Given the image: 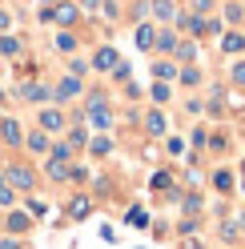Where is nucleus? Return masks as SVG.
Segmentation results:
<instances>
[{
  "label": "nucleus",
  "mask_w": 245,
  "mask_h": 249,
  "mask_svg": "<svg viewBox=\"0 0 245 249\" xmlns=\"http://www.w3.org/2000/svg\"><path fill=\"white\" fill-rule=\"evenodd\" d=\"M0 173H4V181H8L17 193H33V189H36V173H33V165H28V161H8Z\"/></svg>",
  "instance_id": "f257e3e1"
},
{
  "label": "nucleus",
  "mask_w": 245,
  "mask_h": 249,
  "mask_svg": "<svg viewBox=\"0 0 245 249\" xmlns=\"http://www.w3.org/2000/svg\"><path fill=\"white\" fill-rule=\"evenodd\" d=\"M36 129H44V133H65L69 129V117L65 113H60V105H44L40 108V113H36Z\"/></svg>",
  "instance_id": "f03ea898"
},
{
  "label": "nucleus",
  "mask_w": 245,
  "mask_h": 249,
  "mask_svg": "<svg viewBox=\"0 0 245 249\" xmlns=\"http://www.w3.org/2000/svg\"><path fill=\"white\" fill-rule=\"evenodd\" d=\"M0 145L24 149V124H20L17 117H8V113H0Z\"/></svg>",
  "instance_id": "7ed1b4c3"
},
{
  "label": "nucleus",
  "mask_w": 245,
  "mask_h": 249,
  "mask_svg": "<svg viewBox=\"0 0 245 249\" xmlns=\"http://www.w3.org/2000/svg\"><path fill=\"white\" fill-rule=\"evenodd\" d=\"M17 97L24 105H44V101H52V85H44V81H20L17 85Z\"/></svg>",
  "instance_id": "20e7f679"
},
{
  "label": "nucleus",
  "mask_w": 245,
  "mask_h": 249,
  "mask_svg": "<svg viewBox=\"0 0 245 249\" xmlns=\"http://www.w3.org/2000/svg\"><path fill=\"white\" fill-rule=\"evenodd\" d=\"M81 92H85V81H81V76H69V72H65V76L52 85V101H56V105H65V101H76Z\"/></svg>",
  "instance_id": "39448f33"
},
{
  "label": "nucleus",
  "mask_w": 245,
  "mask_h": 249,
  "mask_svg": "<svg viewBox=\"0 0 245 249\" xmlns=\"http://www.w3.org/2000/svg\"><path fill=\"white\" fill-rule=\"evenodd\" d=\"M28 229H33V217H28L24 209H8L4 213V233L8 237H24Z\"/></svg>",
  "instance_id": "423d86ee"
},
{
  "label": "nucleus",
  "mask_w": 245,
  "mask_h": 249,
  "mask_svg": "<svg viewBox=\"0 0 245 249\" xmlns=\"http://www.w3.org/2000/svg\"><path fill=\"white\" fill-rule=\"evenodd\" d=\"M117 65H121V56H117V49H109V44H101V49L93 53V60H88L93 72H117Z\"/></svg>",
  "instance_id": "0eeeda50"
},
{
  "label": "nucleus",
  "mask_w": 245,
  "mask_h": 249,
  "mask_svg": "<svg viewBox=\"0 0 245 249\" xmlns=\"http://www.w3.org/2000/svg\"><path fill=\"white\" fill-rule=\"evenodd\" d=\"M24 149L33 153V157H49V149H52V137L44 133V129H28V133H24Z\"/></svg>",
  "instance_id": "6e6552de"
},
{
  "label": "nucleus",
  "mask_w": 245,
  "mask_h": 249,
  "mask_svg": "<svg viewBox=\"0 0 245 249\" xmlns=\"http://www.w3.org/2000/svg\"><path fill=\"white\" fill-rule=\"evenodd\" d=\"M76 17H81V8H76L72 0H56V4H52V24L56 28H72Z\"/></svg>",
  "instance_id": "1a4fd4ad"
},
{
  "label": "nucleus",
  "mask_w": 245,
  "mask_h": 249,
  "mask_svg": "<svg viewBox=\"0 0 245 249\" xmlns=\"http://www.w3.org/2000/svg\"><path fill=\"white\" fill-rule=\"evenodd\" d=\"M24 53V36H17V33H0V56L4 60H17Z\"/></svg>",
  "instance_id": "9d476101"
},
{
  "label": "nucleus",
  "mask_w": 245,
  "mask_h": 249,
  "mask_svg": "<svg viewBox=\"0 0 245 249\" xmlns=\"http://www.w3.org/2000/svg\"><path fill=\"white\" fill-rule=\"evenodd\" d=\"M76 44H81V40H76V33H72V28H56V36H52V49H56L60 56L76 53Z\"/></svg>",
  "instance_id": "9b49d317"
},
{
  "label": "nucleus",
  "mask_w": 245,
  "mask_h": 249,
  "mask_svg": "<svg viewBox=\"0 0 245 249\" xmlns=\"http://www.w3.org/2000/svg\"><path fill=\"white\" fill-rule=\"evenodd\" d=\"M88 213H93V201H88L85 193H76V197L69 201V217H72V221H85Z\"/></svg>",
  "instance_id": "f8f14e48"
},
{
  "label": "nucleus",
  "mask_w": 245,
  "mask_h": 249,
  "mask_svg": "<svg viewBox=\"0 0 245 249\" xmlns=\"http://www.w3.org/2000/svg\"><path fill=\"white\" fill-rule=\"evenodd\" d=\"M69 169H72V165H65V161H52V157H44V177H49V181H69Z\"/></svg>",
  "instance_id": "ddd939ff"
},
{
  "label": "nucleus",
  "mask_w": 245,
  "mask_h": 249,
  "mask_svg": "<svg viewBox=\"0 0 245 249\" xmlns=\"http://www.w3.org/2000/svg\"><path fill=\"white\" fill-rule=\"evenodd\" d=\"M17 197H20V193L4 181V173H0V209H4V213H8V209H17Z\"/></svg>",
  "instance_id": "4468645a"
},
{
  "label": "nucleus",
  "mask_w": 245,
  "mask_h": 249,
  "mask_svg": "<svg viewBox=\"0 0 245 249\" xmlns=\"http://www.w3.org/2000/svg\"><path fill=\"white\" fill-rule=\"evenodd\" d=\"M49 157H52V161H65V165H69V161H72V145H69V141H52Z\"/></svg>",
  "instance_id": "2eb2a0df"
},
{
  "label": "nucleus",
  "mask_w": 245,
  "mask_h": 249,
  "mask_svg": "<svg viewBox=\"0 0 245 249\" xmlns=\"http://www.w3.org/2000/svg\"><path fill=\"white\" fill-rule=\"evenodd\" d=\"M157 44V33H153V24H141L137 28V49H153Z\"/></svg>",
  "instance_id": "dca6fc26"
},
{
  "label": "nucleus",
  "mask_w": 245,
  "mask_h": 249,
  "mask_svg": "<svg viewBox=\"0 0 245 249\" xmlns=\"http://www.w3.org/2000/svg\"><path fill=\"white\" fill-rule=\"evenodd\" d=\"M88 149H93V157H109V153H113V141H109V137H93Z\"/></svg>",
  "instance_id": "f3484780"
},
{
  "label": "nucleus",
  "mask_w": 245,
  "mask_h": 249,
  "mask_svg": "<svg viewBox=\"0 0 245 249\" xmlns=\"http://www.w3.org/2000/svg\"><path fill=\"white\" fill-rule=\"evenodd\" d=\"M65 141H69L72 149H85V145H88V133L81 129V124H76V129H69V137H65Z\"/></svg>",
  "instance_id": "a211bd4d"
},
{
  "label": "nucleus",
  "mask_w": 245,
  "mask_h": 249,
  "mask_svg": "<svg viewBox=\"0 0 245 249\" xmlns=\"http://www.w3.org/2000/svg\"><path fill=\"white\" fill-rule=\"evenodd\" d=\"M24 213H28V217H44V213H49V205H44L40 197H28V201H24Z\"/></svg>",
  "instance_id": "6ab92c4d"
},
{
  "label": "nucleus",
  "mask_w": 245,
  "mask_h": 249,
  "mask_svg": "<svg viewBox=\"0 0 245 249\" xmlns=\"http://www.w3.org/2000/svg\"><path fill=\"white\" fill-rule=\"evenodd\" d=\"M221 49H225V53H241V49H245V36H241V33H229V36L221 40Z\"/></svg>",
  "instance_id": "aec40b11"
},
{
  "label": "nucleus",
  "mask_w": 245,
  "mask_h": 249,
  "mask_svg": "<svg viewBox=\"0 0 245 249\" xmlns=\"http://www.w3.org/2000/svg\"><path fill=\"white\" fill-rule=\"evenodd\" d=\"M145 129H149L153 137H161V133H165V117H161V113H149V121H145Z\"/></svg>",
  "instance_id": "412c9836"
},
{
  "label": "nucleus",
  "mask_w": 245,
  "mask_h": 249,
  "mask_svg": "<svg viewBox=\"0 0 245 249\" xmlns=\"http://www.w3.org/2000/svg\"><path fill=\"white\" fill-rule=\"evenodd\" d=\"M157 49H161V53H173V49H177V36L169 33V28H165V33L157 36Z\"/></svg>",
  "instance_id": "4be33fe9"
},
{
  "label": "nucleus",
  "mask_w": 245,
  "mask_h": 249,
  "mask_svg": "<svg viewBox=\"0 0 245 249\" xmlns=\"http://www.w3.org/2000/svg\"><path fill=\"white\" fill-rule=\"evenodd\" d=\"M149 8H153V12H157V17H161V20H165V17H169V20H173V4H169V0H153V4H149Z\"/></svg>",
  "instance_id": "5701e85b"
},
{
  "label": "nucleus",
  "mask_w": 245,
  "mask_h": 249,
  "mask_svg": "<svg viewBox=\"0 0 245 249\" xmlns=\"http://www.w3.org/2000/svg\"><path fill=\"white\" fill-rule=\"evenodd\" d=\"M153 72H157L161 81H173V72H177V69H173V65H165V60H157V65H153Z\"/></svg>",
  "instance_id": "b1692460"
},
{
  "label": "nucleus",
  "mask_w": 245,
  "mask_h": 249,
  "mask_svg": "<svg viewBox=\"0 0 245 249\" xmlns=\"http://www.w3.org/2000/svg\"><path fill=\"white\" fill-rule=\"evenodd\" d=\"M213 185H217V189H221V193H229V189H233V177H229V173H225V169H221V173H217V177H213Z\"/></svg>",
  "instance_id": "393cba45"
},
{
  "label": "nucleus",
  "mask_w": 245,
  "mask_h": 249,
  "mask_svg": "<svg viewBox=\"0 0 245 249\" xmlns=\"http://www.w3.org/2000/svg\"><path fill=\"white\" fill-rule=\"evenodd\" d=\"M129 225H137V229L149 225V213H145V209H129Z\"/></svg>",
  "instance_id": "a878e982"
},
{
  "label": "nucleus",
  "mask_w": 245,
  "mask_h": 249,
  "mask_svg": "<svg viewBox=\"0 0 245 249\" xmlns=\"http://www.w3.org/2000/svg\"><path fill=\"white\" fill-rule=\"evenodd\" d=\"M85 72H88L85 60H69V76H85Z\"/></svg>",
  "instance_id": "bb28decb"
},
{
  "label": "nucleus",
  "mask_w": 245,
  "mask_h": 249,
  "mask_svg": "<svg viewBox=\"0 0 245 249\" xmlns=\"http://www.w3.org/2000/svg\"><path fill=\"white\" fill-rule=\"evenodd\" d=\"M0 249H24V237H0Z\"/></svg>",
  "instance_id": "cd10ccee"
},
{
  "label": "nucleus",
  "mask_w": 245,
  "mask_h": 249,
  "mask_svg": "<svg viewBox=\"0 0 245 249\" xmlns=\"http://www.w3.org/2000/svg\"><path fill=\"white\" fill-rule=\"evenodd\" d=\"M153 101H161V105H165V101H169V85H165V81H161L157 89H153Z\"/></svg>",
  "instance_id": "c85d7f7f"
},
{
  "label": "nucleus",
  "mask_w": 245,
  "mask_h": 249,
  "mask_svg": "<svg viewBox=\"0 0 245 249\" xmlns=\"http://www.w3.org/2000/svg\"><path fill=\"white\" fill-rule=\"evenodd\" d=\"M8 28H12V12L0 8V33H8Z\"/></svg>",
  "instance_id": "c756f323"
},
{
  "label": "nucleus",
  "mask_w": 245,
  "mask_h": 249,
  "mask_svg": "<svg viewBox=\"0 0 245 249\" xmlns=\"http://www.w3.org/2000/svg\"><path fill=\"white\" fill-rule=\"evenodd\" d=\"M225 17H229V20L237 24V20H241V4H229V8H225Z\"/></svg>",
  "instance_id": "7c9ffc66"
},
{
  "label": "nucleus",
  "mask_w": 245,
  "mask_h": 249,
  "mask_svg": "<svg viewBox=\"0 0 245 249\" xmlns=\"http://www.w3.org/2000/svg\"><path fill=\"white\" fill-rule=\"evenodd\" d=\"M233 76H237V85H245V65H237V69H233Z\"/></svg>",
  "instance_id": "2f4dec72"
},
{
  "label": "nucleus",
  "mask_w": 245,
  "mask_h": 249,
  "mask_svg": "<svg viewBox=\"0 0 245 249\" xmlns=\"http://www.w3.org/2000/svg\"><path fill=\"white\" fill-rule=\"evenodd\" d=\"M81 4H85L88 12H97V8H101V0H81Z\"/></svg>",
  "instance_id": "473e14b6"
},
{
  "label": "nucleus",
  "mask_w": 245,
  "mask_h": 249,
  "mask_svg": "<svg viewBox=\"0 0 245 249\" xmlns=\"http://www.w3.org/2000/svg\"><path fill=\"white\" fill-rule=\"evenodd\" d=\"M193 4H197V8H201V12H205V8H209V0H193Z\"/></svg>",
  "instance_id": "72a5a7b5"
},
{
  "label": "nucleus",
  "mask_w": 245,
  "mask_h": 249,
  "mask_svg": "<svg viewBox=\"0 0 245 249\" xmlns=\"http://www.w3.org/2000/svg\"><path fill=\"white\" fill-rule=\"evenodd\" d=\"M0 105H8V92H4V89H0Z\"/></svg>",
  "instance_id": "f704fd0d"
},
{
  "label": "nucleus",
  "mask_w": 245,
  "mask_h": 249,
  "mask_svg": "<svg viewBox=\"0 0 245 249\" xmlns=\"http://www.w3.org/2000/svg\"><path fill=\"white\" fill-rule=\"evenodd\" d=\"M0 233H4V213H0Z\"/></svg>",
  "instance_id": "c9c22d12"
},
{
  "label": "nucleus",
  "mask_w": 245,
  "mask_h": 249,
  "mask_svg": "<svg viewBox=\"0 0 245 249\" xmlns=\"http://www.w3.org/2000/svg\"><path fill=\"white\" fill-rule=\"evenodd\" d=\"M0 60H4V56H0Z\"/></svg>",
  "instance_id": "e433bc0d"
}]
</instances>
